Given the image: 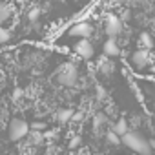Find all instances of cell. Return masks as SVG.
I'll list each match as a JSON object with an SVG mask.
<instances>
[{"mask_svg":"<svg viewBox=\"0 0 155 155\" xmlns=\"http://www.w3.org/2000/svg\"><path fill=\"white\" fill-rule=\"evenodd\" d=\"M120 142L124 146H128L130 150H133L137 155H153V150L148 144V139L140 133V131H128L120 137Z\"/></svg>","mask_w":155,"mask_h":155,"instance_id":"6da1fadb","label":"cell"},{"mask_svg":"<svg viewBox=\"0 0 155 155\" xmlns=\"http://www.w3.org/2000/svg\"><path fill=\"white\" fill-rule=\"evenodd\" d=\"M57 82L60 86H66V88H73L79 82V69H77L75 64L68 62L64 64L58 71H57Z\"/></svg>","mask_w":155,"mask_h":155,"instance_id":"7a4b0ae2","label":"cell"},{"mask_svg":"<svg viewBox=\"0 0 155 155\" xmlns=\"http://www.w3.org/2000/svg\"><path fill=\"white\" fill-rule=\"evenodd\" d=\"M29 135V124L22 119H13L9 122V128H8V137L11 140H22Z\"/></svg>","mask_w":155,"mask_h":155,"instance_id":"3957f363","label":"cell"},{"mask_svg":"<svg viewBox=\"0 0 155 155\" xmlns=\"http://www.w3.org/2000/svg\"><path fill=\"white\" fill-rule=\"evenodd\" d=\"M75 53L79 55L81 58H84V60H90V58H93V55H95V48H93V44L90 42V38H81L79 42L75 44Z\"/></svg>","mask_w":155,"mask_h":155,"instance_id":"277c9868","label":"cell"},{"mask_svg":"<svg viewBox=\"0 0 155 155\" xmlns=\"http://www.w3.org/2000/svg\"><path fill=\"white\" fill-rule=\"evenodd\" d=\"M104 31H106V35H108L110 38L119 37V35L122 33V20H120L119 17H115V15H110V17L106 18Z\"/></svg>","mask_w":155,"mask_h":155,"instance_id":"5b68a950","label":"cell"},{"mask_svg":"<svg viewBox=\"0 0 155 155\" xmlns=\"http://www.w3.org/2000/svg\"><path fill=\"white\" fill-rule=\"evenodd\" d=\"M93 26L90 22H77L75 26H71L69 35L71 37H79V38H90L93 35Z\"/></svg>","mask_w":155,"mask_h":155,"instance_id":"8992f818","label":"cell"},{"mask_svg":"<svg viewBox=\"0 0 155 155\" xmlns=\"http://www.w3.org/2000/svg\"><path fill=\"white\" fill-rule=\"evenodd\" d=\"M131 62H133V66H137V68H144V66H148L150 62H151V58H150V51L148 49H137L133 55H131Z\"/></svg>","mask_w":155,"mask_h":155,"instance_id":"52a82bcc","label":"cell"},{"mask_svg":"<svg viewBox=\"0 0 155 155\" xmlns=\"http://www.w3.org/2000/svg\"><path fill=\"white\" fill-rule=\"evenodd\" d=\"M102 53H104V57H108V58L117 57V55L120 53L119 44H117V38H108V40L102 44Z\"/></svg>","mask_w":155,"mask_h":155,"instance_id":"ba28073f","label":"cell"},{"mask_svg":"<svg viewBox=\"0 0 155 155\" xmlns=\"http://www.w3.org/2000/svg\"><path fill=\"white\" fill-rule=\"evenodd\" d=\"M73 110H69V108H60V110H57V113H55V120L58 122V124H68L71 119H73Z\"/></svg>","mask_w":155,"mask_h":155,"instance_id":"9c48e42d","label":"cell"},{"mask_svg":"<svg viewBox=\"0 0 155 155\" xmlns=\"http://www.w3.org/2000/svg\"><path fill=\"white\" fill-rule=\"evenodd\" d=\"M115 135H119V137H122L124 133H128L130 131V124H128V120L126 119H119L115 124H113V130H111Z\"/></svg>","mask_w":155,"mask_h":155,"instance_id":"30bf717a","label":"cell"},{"mask_svg":"<svg viewBox=\"0 0 155 155\" xmlns=\"http://www.w3.org/2000/svg\"><path fill=\"white\" fill-rule=\"evenodd\" d=\"M97 69H99L101 75H110V73L113 71V64L108 60V57H102V58L99 60V64H97Z\"/></svg>","mask_w":155,"mask_h":155,"instance_id":"8fae6325","label":"cell"},{"mask_svg":"<svg viewBox=\"0 0 155 155\" xmlns=\"http://www.w3.org/2000/svg\"><path fill=\"white\" fill-rule=\"evenodd\" d=\"M13 15V8L8 2H0V22H6Z\"/></svg>","mask_w":155,"mask_h":155,"instance_id":"7c38bea8","label":"cell"},{"mask_svg":"<svg viewBox=\"0 0 155 155\" xmlns=\"http://www.w3.org/2000/svg\"><path fill=\"white\" fill-rule=\"evenodd\" d=\"M139 42H140L142 49H150V48L153 46V40H151V35H150V33H140Z\"/></svg>","mask_w":155,"mask_h":155,"instance_id":"4fadbf2b","label":"cell"},{"mask_svg":"<svg viewBox=\"0 0 155 155\" xmlns=\"http://www.w3.org/2000/svg\"><path fill=\"white\" fill-rule=\"evenodd\" d=\"M42 142H44V135L33 130V133L29 135V144H42Z\"/></svg>","mask_w":155,"mask_h":155,"instance_id":"5bb4252c","label":"cell"},{"mask_svg":"<svg viewBox=\"0 0 155 155\" xmlns=\"http://www.w3.org/2000/svg\"><path fill=\"white\" fill-rule=\"evenodd\" d=\"M9 38H11V33H9L6 28L0 26V46H6V44L9 42Z\"/></svg>","mask_w":155,"mask_h":155,"instance_id":"9a60e30c","label":"cell"},{"mask_svg":"<svg viewBox=\"0 0 155 155\" xmlns=\"http://www.w3.org/2000/svg\"><path fill=\"white\" fill-rule=\"evenodd\" d=\"M38 18H40V8H31L28 11V20L29 22H37Z\"/></svg>","mask_w":155,"mask_h":155,"instance_id":"2e32d148","label":"cell"},{"mask_svg":"<svg viewBox=\"0 0 155 155\" xmlns=\"http://www.w3.org/2000/svg\"><path fill=\"white\" fill-rule=\"evenodd\" d=\"M108 122V117L104 115V113H97L95 117H93V124H95V128H99V126H102V124H106Z\"/></svg>","mask_w":155,"mask_h":155,"instance_id":"e0dca14e","label":"cell"},{"mask_svg":"<svg viewBox=\"0 0 155 155\" xmlns=\"http://www.w3.org/2000/svg\"><path fill=\"white\" fill-rule=\"evenodd\" d=\"M106 140H108L111 146H117V144H120V137H119V135H115L113 131H108V133H106Z\"/></svg>","mask_w":155,"mask_h":155,"instance_id":"ac0fdd59","label":"cell"},{"mask_svg":"<svg viewBox=\"0 0 155 155\" xmlns=\"http://www.w3.org/2000/svg\"><path fill=\"white\" fill-rule=\"evenodd\" d=\"M106 99V90L102 88V86H97V101L101 102V101H104Z\"/></svg>","mask_w":155,"mask_h":155,"instance_id":"d6986e66","label":"cell"},{"mask_svg":"<svg viewBox=\"0 0 155 155\" xmlns=\"http://www.w3.org/2000/svg\"><path fill=\"white\" fill-rule=\"evenodd\" d=\"M46 128H48L46 122H35V124H33V130H35V131H40V133L46 131Z\"/></svg>","mask_w":155,"mask_h":155,"instance_id":"ffe728a7","label":"cell"},{"mask_svg":"<svg viewBox=\"0 0 155 155\" xmlns=\"http://www.w3.org/2000/svg\"><path fill=\"white\" fill-rule=\"evenodd\" d=\"M79 144H81V137H79V135L71 137V140H69V148H77Z\"/></svg>","mask_w":155,"mask_h":155,"instance_id":"44dd1931","label":"cell"},{"mask_svg":"<svg viewBox=\"0 0 155 155\" xmlns=\"http://www.w3.org/2000/svg\"><path fill=\"white\" fill-rule=\"evenodd\" d=\"M24 95H26V91H24V90H20V88H17V90L13 91V99H15V101H18V99H20V97H24Z\"/></svg>","mask_w":155,"mask_h":155,"instance_id":"7402d4cb","label":"cell"},{"mask_svg":"<svg viewBox=\"0 0 155 155\" xmlns=\"http://www.w3.org/2000/svg\"><path fill=\"white\" fill-rule=\"evenodd\" d=\"M73 120H82V113H73Z\"/></svg>","mask_w":155,"mask_h":155,"instance_id":"603a6c76","label":"cell"},{"mask_svg":"<svg viewBox=\"0 0 155 155\" xmlns=\"http://www.w3.org/2000/svg\"><path fill=\"white\" fill-rule=\"evenodd\" d=\"M17 4H18V6H22V8H24V6H26V4H29V0H17Z\"/></svg>","mask_w":155,"mask_h":155,"instance_id":"cb8c5ba5","label":"cell"},{"mask_svg":"<svg viewBox=\"0 0 155 155\" xmlns=\"http://www.w3.org/2000/svg\"><path fill=\"white\" fill-rule=\"evenodd\" d=\"M148 144H150L151 150H155V139H148Z\"/></svg>","mask_w":155,"mask_h":155,"instance_id":"d4e9b609","label":"cell"},{"mask_svg":"<svg viewBox=\"0 0 155 155\" xmlns=\"http://www.w3.org/2000/svg\"><path fill=\"white\" fill-rule=\"evenodd\" d=\"M128 18H130V11H126V13L122 15V18H120V20H128Z\"/></svg>","mask_w":155,"mask_h":155,"instance_id":"484cf974","label":"cell"},{"mask_svg":"<svg viewBox=\"0 0 155 155\" xmlns=\"http://www.w3.org/2000/svg\"><path fill=\"white\" fill-rule=\"evenodd\" d=\"M150 71H151V73L155 75V64H151V66H150Z\"/></svg>","mask_w":155,"mask_h":155,"instance_id":"4316f807","label":"cell"},{"mask_svg":"<svg viewBox=\"0 0 155 155\" xmlns=\"http://www.w3.org/2000/svg\"><path fill=\"white\" fill-rule=\"evenodd\" d=\"M93 155H102V153H93Z\"/></svg>","mask_w":155,"mask_h":155,"instance_id":"83f0119b","label":"cell"}]
</instances>
